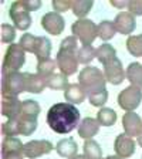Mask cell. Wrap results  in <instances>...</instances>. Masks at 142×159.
Here are the masks:
<instances>
[{
  "label": "cell",
  "mask_w": 142,
  "mask_h": 159,
  "mask_svg": "<svg viewBox=\"0 0 142 159\" xmlns=\"http://www.w3.org/2000/svg\"><path fill=\"white\" fill-rule=\"evenodd\" d=\"M80 111L74 104L57 102L47 112V124L57 134H70L78 126Z\"/></svg>",
  "instance_id": "cell-1"
},
{
  "label": "cell",
  "mask_w": 142,
  "mask_h": 159,
  "mask_svg": "<svg viewBox=\"0 0 142 159\" xmlns=\"http://www.w3.org/2000/svg\"><path fill=\"white\" fill-rule=\"evenodd\" d=\"M78 84L84 89V93L89 97V95H93V94L105 91L107 80L104 77V73H101L97 67L87 66L80 71Z\"/></svg>",
  "instance_id": "cell-2"
},
{
  "label": "cell",
  "mask_w": 142,
  "mask_h": 159,
  "mask_svg": "<svg viewBox=\"0 0 142 159\" xmlns=\"http://www.w3.org/2000/svg\"><path fill=\"white\" fill-rule=\"evenodd\" d=\"M26 63V51L20 44H10L2 64V75L10 73H19Z\"/></svg>",
  "instance_id": "cell-3"
},
{
  "label": "cell",
  "mask_w": 142,
  "mask_h": 159,
  "mask_svg": "<svg viewBox=\"0 0 142 159\" xmlns=\"http://www.w3.org/2000/svg\"><path fill=\"white\" fill-rule=\"evenodd\" d=\"M73 36L83 43V46H91L98 37V26L89 19H80L71 26Z\"/></svg>",
  "instance_id": "cell-4"
},
{
  "label": "cell",
  "mask_w": 142,
  "mask_h": 159,
  "mask_svg": "<svg viewBox=\"0 0 142 159\" xmlns=\"http://www.w3.org/2000/svg\"><path fill=\"white\" fill-rule=\"evenodd\" d=\"M26 93L24 73H10L2 75V97H17Z\"/></svg>",
  "instance_id": "cell-5"
},
{
  "label": "cell",
  "mask_w": 142,
  "mask_h": 159,
  "mask_svg": "<svg viewBox=\"0 0 142 159\" xmlns=\"http://www.w3.org/2000/svg\"><path fill=\"white\" fill-rule=\"evenodd\" d=\"M142 101V89L138 87L129 85L118 94V105L126 112L135 111Z\"/></svg>",
  "instance_id": "cell-6"
},
{
  "label": "cell",
  "mask_w": 142,
  "mask_h": 159,
  "mask_svg": "<svg viewBox=\"0 0 142 159\" xmlns=\"http://www.w3.org/2000/svg\"><path fill=\"white\" fill-rule=\"evenodd\" d=\"M57 67H58L60 73H63L64 75L70 77L77 73L78 70V57L77 53L74 51H67V50H58L57 53Z\"/></svg>",
  "instance_id": "cell-7"
},
{
  "label": "cell",
  "mask_w": 142,
  "mask_h": 159,
  "mask_svg": "<svg viewBox=\"0 0 142 159\" xmlns=\"http://www.w3.org/2000/svg\"><path fill=\"white\" fill-rule=\"evenodd\" d=\"M10 19L14 23L16 29L19 30H27L31 26V16H30V11L24 7L23 2H14L10 6Z\"/></svg>",
  "instance_id": "cell-8"
},
{
  "label": "cell",
  "mask_w": 142,
  "mask_h": 159,
  "mask_svg": "<svg viewBox=\"0 0 142 159\" xmlns=\"http://www.w3.org/2000/svg\"><path fill=\"white\" fill-rule=\"evenodd\" d=\"M53 149H54L53 143L50 141H47V139H34V141H30V142L24 143L23 153L29 159H36L50 153Z\"/></svg>",
  "instance_id": "cell-9"
},
{
  "label": "cell",
  "mask_w": 142,
  "mask_h": 159,
  "mask_svg": "<svg viewBox=\"0 0 142 159\" xmlns=\"http://www.w3.org/2000/svg\"><path fill=\"white\" fill-rule=\"evenodd\" d=\"M104 77L108 83L118 85L124 81V78L126 77V73L124 71L122 63L119 58H114L111 61H108L107 64H104Z\"/></svg>",
  "instance_id": "cell-10"
},
{
  "label": "cell",
  "mask_w": 142,
  "mask_h": 159,
  "mask_svg": "<svg viewBox=\"0 0 142 159\" xmlns=\"http://www.w3.org/2000/svg\"><path fill=\"white\" fill-rule=\"evenodd\" d=\"M41 27H43L48 34L60 36V34L64 31L66 21H64L63 16L60 13L51 11V13H46L43 17H41Z\"/></svg>",
  "instance_id": "cell-11"
},
{
  "label": "cell",
  "mask_w": 142,
  "mask_h": 159,
  "mask_svg": "<svg viewBox=\"0 0 142 159\" xmlns=\"http://www.w3.org/2000/svg\"><path fill=\"white\" fill-rule=\"evenodd\" d=\"M135 141L126 134H119L114 142V149L115 153L121 159H126L135 153Z\"/></svg>",
  "instance_id": "cell-12"
},
{
  "label": "cell",
  "mask_w": 142,
  "mask_h": 159,
  "mask_svg": "<svg viewBox=\"0 0 142 159\" xmlns=\"http://www.w3.org/2000/svg\"><path fill=\"white\" fill-rule=\"evenodd\" d=\"M114 24H115L117 31L128 36V34H131L134 30H135L136 20H135V16L131 14L129 11H121V13H118L115 16Z\"/></svg>",
  "instance_id": "cell-13"
},
{
  "label": "cell",
  "mask_w": 142,
  "mask_h": 159,
  "mask_svg": "<svg viewBox=\"0 0 142 159\" xmlns=\"http://www.w3.org/2000/svg\"><path fill=\"white\" fill-rule=\"evenodd\" d=\"M122 126H124V131L128 136L131 138H135L141 134L142 131V119L138 114H135L134 111L131 112H126L122 116Z\"/></svg>",
  "instance_id": "cell-14"
},
{
  "label": "cell",
  "mask_w": 142,
  "mask_h": 159,
  "mask_svg": "<svg viewBox=\"0 0 142 159\" xmlns=\"http://www.w3.org/2000/svg\"><path fill=\"white\" fill-rule=\"evenodd\" d=\"M21 114V102L17 97H2V115L7 119L20 118Z\"/></svg>",
  "instance_id": "cell-15"
},
{
  "label": "cell",
  "mask_w": 142,
  "mask_h": 159,
  "mask_svg": "<svg viewBox=\"0 0 142 159\" xmlns=\"http://www.w3.org/2000/svg\"><path fill=\"white\" fill-rule=\"evenodd\" d=\"M99 126L101 124L98 122V119L91 118V116H87L81 121V124L78 125V135L80 138H83L84 141L87 139H93L94 136L98 134Z\"/></svg>",
  "instance_id": "cell-16"
},
{
  "label": "cell",
  "mask_w": 142,
  "mask_h": 159,
  "mask_svg": "<svg viewBox=\"0 0 142 159\" xmlns=\"http://www.w3.org/2000/svg\"><path fill=\"white\" fill-rule=\"evenodd\" d=\"M24 78H26V93L40 94L47 88V78L40 74L24 73Z\"/></svg>",
  "instance_id": "cell-17"
},
{
  "label": "cell",
  "mask_w": 142,
  "mask_h": 159,
  "mask_svg": "<svg viewBox=\"0 0 142 159\" xmlns=\"http://www.w3.org/2000/svg\"><path fill=\"white\" fill-rule=\"evenodd\" d=\"M87 94L84 93V89L81 88L80 84H68L64 89V98H66L67 102L70 104H81L84 102Z\"/></svg>",
  "instance_id": "cell-18"
},
{
  "label": "cell",
  "mask_w": 142,
  "mask_h": 159,
  "mask_svg": "<svg viewBox=\"0 0 142 159\" xmlns=\"http://www.w3.org/2000/svg\"><path fill=\"white\" fill-rule=\"evenodd\" d=\"M77 149H78V145H77V142L73 138L61 139L56 145L57 153H58L60 156H63V158H73V156H76Z\"/></svg>",
  "instance_id": "cell-19"
},
{
  "label": "cell",
  "mask_w": 142,
  "mask_h": 159,
  "mask_svg": "<svg viewBox=\"0 0 142 159\" xmlns=\"http://www.w3.org/2000/svg\"><path fill=\"white\" fill-rule=\"evenodd\" d=\"M40 115V105L34 99H24L21 101V114L20 119H31L37 121V116Z\"/></svg>",
  "instance_id": "cell-20"
},
{
  "label": "cell",
  "mask_w": 142,
  "mask_h": 159,
  "mask_svg": "<svg viewBox=\"0 0 142 159\" xmlns=\"http://www.w3.org/2000/svg\"><path fill=\"white\" fill-rule=\"evenodd\" d=\"M50 53H51V41L47 37H37L33 51L34 56L39 60H43L50 58Z\"/></svg>",
  "instance_id": "cell-21"
},
{
  "label": "cell",
  "mask_w": 142,
  "mask_h": 159,
  "mask_svg": "<svg viewBox=\"0 0 142 159\" xmlns=\"http://www.w3.org/2000/svg\"><path fill=\"white\" fill-rule=\"evenodd\" d=\"M126 78L131 83V85L138 87L142 89V64L131 63L126 68Z\"/></svg>",
  "instance_id": "cell-22"
},
{
  "label": "cell",
  "mask_w": 142,
  "mask_h": 159,
  "mask_svg": "<svg viewBox=\"0 0 142 159\" xmlns=\"http://www.w3.org/2000/svg\"><path fill=\"white\" fill-rule=\"evenodd\" d=\"M94 2L93 0H73L71 3V10L73 13L76 14L80 19H84V17L88 14V11L93 9Z\"/></svg>",
  "instance_id": "cell-23"
},
{
  "label": "cell",
  "mask_w": 142,
  "mask_h": 159,
  "mask_svg": "<svg viewBox=\"0 0 142 159\" xmlns=\"http://www.w3.org/2000/svg\"><path fill=\"white\" fill-rule=\"evenodd\" d=\"M57 67V61L53 58H43L39 60L37 63V74L43 75L44 78H48L50 75L54 74V70Z\"/></svg>",
  "instance_id": "cell-24"
},
{
  "label": "cell",
  "mask_w": 142,
  "mask_h": 159,
  "mask_svg": "<svg viewBox=\"0 0 142 159\" xmlns=\"http://www.w3.org/2000/svg\"><path fill=\"white\" fill-rule=\"evenodd\" d=\"M84 155L88 159H103V149L94 139H87L84 142Z\"/></svg>",
  "instance_id": "cell-25"
},
{
  "label": "cell",
  "mask_w": 142,
  "mask_h": 159,
  "mask_svg": "<svg viewBox=\"0 0 142 159\" xmlns=\"http://www.w3.org/2000/svg\"><path fill=\"white\" fill-rule=\"evenodd\" d=\"M117 57V51L112 46H109V44H103V46H99L97 48V60H98L99 63L103 64H107L108 61L114 60Z\"/></svg>",
  "instance_id": "cell-26"
},
{
  "label": "cell",
  "mask_w": 142,
  "mask_h": 159,
  "mask_svg": "<svg viewBox=\"0 0 142 159\" xmlns=\"http://www.w3.org/2000/svg\"><path fill=\"white\" fill-rule=\"evenodd\" d=\"M68 85V80L67 75H64L63 73H54L53 75H50L47 78V88L50 89H66V87Z\"/></svg>",
  "instance_id": "cell-27"
},
{
  "label": "cell",
  "mask_w": 142,
  "mask_h": 159,
  "mask_svg": "<svg viewBox=\"0 0 142 159\" xmlns=\"http://www.w3.org/2000/svg\"><path fill=\"white\" fill-rule=\"evenodd\" d=\"M97 119L101 126H111L117 122V112L111 108H101L97 114Z\"/></svg>",
  "instance_id": "cell-28"
},
{
  "label": "cell",
  "mask_w": 142,
  "mask_h": 159,
  "mask_svg": "<svg viewBox=\"0 0 142 159\" xmlns=\"http://www.w3.org/2000/svg\"><path fill=\"white\" fill-rule=\"evenodd\" d=\"M117 33L115 24L114 21H109V20H104L98 24V36L99 39H103L104 41H108L111 40Z\"/></svg>",
  "instance_id": "cell-29"
},
{
  "label": "cell",
  "mask_w": 142,
  "mask_h": 159,
  "mask_svg": "<svg viewBox=\"0 0 142 159\" xmlns=\"http://www.w3.org/2000/svg\"><path fill=\"white\" fill-rule=\"evenodd\" d=\"M126 48L134 57H142V34L129 36L126 40Z\"/></svg>",
  "instance_id": "cell-30"
},
{
  "label": "cell",
  "mask_w": 142,
  "mask_h": 159,
  "mask_svg": "<svg viewBox=\"0 0 142 159\" xmlns=\"http://www.w3.org/2000/svg\"><path fill=\"white\" fill-rule=\"evenodd\" d=\"M24 143H21L19 138L16 136H6L2 142V153L14 152V151H23Z\"/></svg>",
  "instance_id": "cell-31"
},
{
  "label": "cell",
  "mask_w": 142,
  "mask_h": 159,
  "mask_svg": "<svg viewBox=\"0 0 142 159\" xmlns=\"http://www.w3.org/2000/svg\"><path fill=\"white\" fill-rule=\"evenodd\" d=\"M2 134L4 136H17L20 134V118L7 119L2 124Z\"/></svg>",
  "instance_id": "cell-32"
},
{
  "label": "cell",
  "mask_w": 142,
  "mask_h": 159,
  "mask_svg": "<svg viewBox=\"0 0 142 159\" xmlns=\"http://www.w3.org/2000/svg\"><path fill=\"white\" fill-rule=\"evenodd\" d=\"M77 57L81 64H89L97 57V50L93 46H83L78 48Z\"/></svg>",
  "instance_id": "cell-33"
},
{
  "label": "cell",
  "mask_w": 142,
  "mask_h": 159,
  "mask_svg": "<svg viewBox=\"0 0 142 159\" xmlns=\"http://www.w3.org/2000/svg\"><path fill=\"white\" fill-rule=\"evenodd\" d=\"M37 129V121L31 119H20V135L30 136Z\"/></svg>",
  "instance_id": "cell-34"
},
{
  "label": "cell",
  "mask_w": 142,
  "mask_h": 159,
  "mask_svg": "<svg viewBox=\"0 0 142 159\" xmlns=\"http://www.w3.org/2000/svg\"><path fill=\"white\" fill-rule=\"evenodd\" d=\"M14 39H16V29L6 23L2 24V43L11 44Z\"/></svg>",
  "instance_id": "cell-35"
},
{
  "label": "cell",
  "mask_w": 142,
  "mask_h": 159,
  "mask_svg": "<svg viewBox=\"0 0 142 159\" xmlns=\"http://www.w3.org/2000/svg\"><path fill=\"white\" fill-rule=\"evenodd\" d=\"M36 39H37V36L30 34V33H26L24 36H21L19 44L23 47L24 51H27V53H33L34 51V44H36Z\"/></svg>",
  "instance_id": "cell-36"
},
{
  "label": "cell",
  "mask_w": 142,
  "mask_h": 159,
  "mask_svg": "<svg viewBox=\"0 0 142 159\" xmlns=\"http://www.w3.org/2000/svg\"><path fill=\"white\" fill-rule=\"evenodd\" d=\"M89 102L91 105L94 107H103L104 104L107 102V99H108V91H101V93H97V94H93V95L88 97Z\"/></svg>",
  "instance_id": "cell-37"
},
{
  "label": "cell",
  "mask_w": 142,
  "mask_h": 159,
  "mask_svg": "<svg viewBox=\"0 0 142 159\" xmlns=\"http://www.w3.org/2000/svg\"><path fill=\"white\" fill-rule=\"evenodd\" d=\"M60 50H67V51H74V53H78L77 50V37L70 36L61 41L60 44Z\"/></svg>",
  "instance_id": "cell-38"
},
{
  "label": "cell",
  "mask_w": 142,
  "mask_h": 159,
  "mask_svg": "<svg viewBox=\"0 0 142 159\" xmlns=\"http://www.w3.org/2000/svg\"><path fill=\"white\" fill-rule=\"evenodd\" d=\"M71 3H73V0H54L53 9L56 13H63V11L71 9Z\"/></svg>",
  "instance_id": "cell-39"
},
{
  "label": "cell",
  "mask_w": 142,
  "mask_h": 159,
  "mask_svg": "<svg viewBox=\"0 0 142 159\" xmlns=\"http://www.w3.org/2000/svg\"><path fill=\"white\" fill-rule=\"evenodd\" d=\"M128 11L134 16H142V0H129Z\"/></svg>",
  "instance_id": "cell-40"
},
{
  "label": "cell",
  "mask_w": 142,
  "mask_h": 159,
  "mask_svg": "<svg viewBox=\"0 0 142 159\" xmlns=\"http://www.w3.org/2000/svg\"><path fill=\"white\" fill-rule=\"evenodd\" d=\"M24 4V7H26L29 11H34V10H37L40 6H41V2L40 0H21Z\"/></svg>",
  "instance_id": "cell-41"
},
{
  "label": "cell",
  "mask_w": 142,
  "mask_h": 159,
  "mask_svg": "<svg viewBox=\"0 0 142 159\" xmlns=\"http://www.w3.org/2000/svg\"><path fill=\"white\" fill-rule=\"evenodd\" d=\"M23 151H14V152H6L2 153V159H24Z\"/></svg>",
  "instance_id": "cell-42"
},
{
  "label": "cell",
  "mask_w": 142,
  "mask_h": 159,
  "mask_svg": "<svg viewBox=\"0 0 142 159\" xmlns=\"http://www.w3.org/2000/svg\"><path fill=\"white\" fill-rule=\"evenodd\" d=\"M129 0H111V4L117 9H124V7H128Z\"/></svg>",
  "instance_id": "cell-43"
},
{
  "label": "cell",
  "mask_w": 142,
  "mask_h": 159,
  "mask_svg": "<svg viewBox=\"0 0 142 159\" xmlns=\"http://www.w3.org/2000/svg\"><path fill=\"white\" fill-rule=\"evenodd\" d=\"M70 159H88L85 155H76V156H73V158H70Z\"/></svg>",
  "instance_id": "cell-44"
},
{
  "label": "cell",
  "mask_w": 142,
  "mask_h": 159,
  "mask_svg": "<svg viewBox=\"0 0 142 159\" xmlns=\"http://www.w3.org/2000/svg\"><path fill=\"white\" fill-rule=\"evenodd\" d=\"M136 139H138V143L142 146V131H141V134H139V135L136 136Z\"/></svg>",
  "instance_id": "cell-45"
},
{
  "label": "cell",
  "mask_w": 142,
  "mask_h": 159,
  "mask_svg": "<svg viewBox=\"0 0 142 159\" xmlns=\"http://www.w3.org/2000/svg\"><path fill=\"white\" fill-rule=\"evenodd\" d=\"M104 159H121L118 155H111V156H107V158H104Z\"/></svg>",
  "instance_id": "cell-46"
}]
</instances>
